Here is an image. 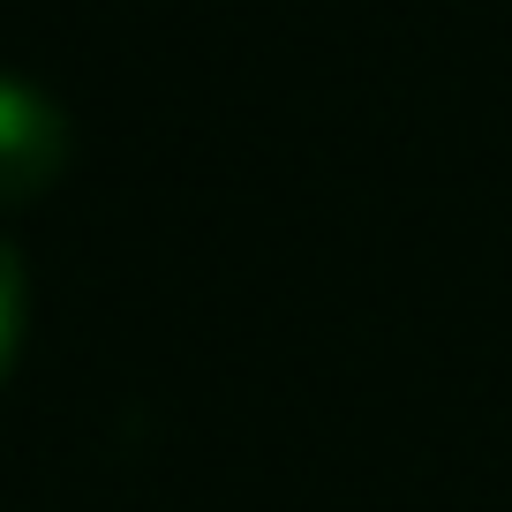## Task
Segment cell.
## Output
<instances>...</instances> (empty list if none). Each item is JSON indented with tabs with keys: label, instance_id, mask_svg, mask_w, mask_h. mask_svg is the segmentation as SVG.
Instances as JSON below:
<instances>
[{
	"label": "cell",
	"instance_id": "cell-1",
	"mask_svg": "<svg viewBox=\"0 0 512 512\" xmlns=\"http://www.w3.org/2000/svg\"><path fill=\"white\" fill-rule=\"evenodd\" d=\"M76 159V121L38 76L0 68V211H23L53 196V181Z\"/></svg>",
	"mask_w": 512,
	"mask_h": 512
},
{
	"label": "cell",
	"instance_id": "cell-2",
	"mask_svg": "<svg viewBox=\"0 0 512 512\" xmlns=\"http://www.w3.org/2000/svg\"><path fill=\"white\" fill-rule=\"evenodd\" d=\"M23 347H31V272H23L16 241L0 234V392H8V377H16Z\"/></svg>",
	"mask_w": 512,
	"mask_h": 512
}]
</instances>
